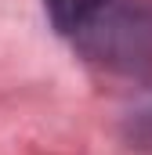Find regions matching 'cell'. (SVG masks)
I'll return each mask as SVG.
<instances>
[{
  "label": "cell",
  "instance_id": "cell-1",
  "mask_svg": "<svg viewBox=\"0 0 152 155\" xmlns=\"http://www.w3.org/2000/svg\"><path fill=\"white\" fill-rule=\"evenodd\" d=\"M73 47L112 76H152V0H102V7L76 29Z\"/></svg>",
  "mask_w": 152,
  "mask_h": 155
},
{
  "label": "cell",
  "instance_id": "cell-2",
  "mask_svg": "<svg viewBox=\"0 0 152 155\" xmlns=\"http://www.w3.org/2000/svg\"><path fill=\"white\" fill-rule=\"evenodd\" d=\"M123 141L138 155H152V87L127 108V116H123Z\"/></svg>",
  "mask_w": 152,
  "mask_h": 155
},
{
  "label": "cell",
  "instance_id": "cell-3",
  "mask_svg": "<svg viewBox=\"0 0 152 155\" xmlns=\"http://www.w3.org/2000/svg\"><path fill=\"white\" fill-rule=\"evenodd\" d=\"M98 7H102V0H43V11L62 36H73Z\"/></svg>",
  "mask_w": 152,
  "mask_h": 155
}]
</instances>
